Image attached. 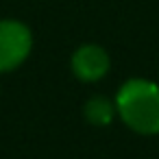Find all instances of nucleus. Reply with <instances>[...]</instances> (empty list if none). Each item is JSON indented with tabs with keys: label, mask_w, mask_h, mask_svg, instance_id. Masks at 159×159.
Returning <instances> with one entry per match:
<instances>
[{
	"label": "nucleus",
	"mask_w": 159,
	"mask_h": 159,
	"mask_svg": "<svg viewBox=\"0 0 159 159\" xmlns=\"http://www.w3.org/2000/svg\"><path fill=\"white\" fill-rule=\"evenodd\" d=\"M116 111L135 133H159V85L146 79L126 81L118 92Z\"/></svg>",
	"instance_id": "1"
},
{
	"label": "nucleus",
	"mask_w": 159,
	"mask_h": 159,
	"mask_svg": "<svg viewBox=\"0 0 159 159\" xmlns=\"http://www.w3.org/2000/svg\"><path fill=\"white\" fill-rule=\"evenodd\" d=\"M85 118L87 122L96 124V126H105L113 120V113H116V107L111 100L102 98V96H96V98H89L85 102Z\"/></svg>",
	"instance_id": "4"
},
{
	"label": "nucleus",
	"mask_w": 159,
	"mask_h": 159,
	"mask_svg": "<svg viewBox=\"0 0 159 159\" xmlns=\"http://www.w3.org/2000/svg\"><path fill=\"white\" fill-rule=\"evenodd\" d=\"M33 37L31 31L16 20L0 22V72L18 68L31 52Z\"/></svg>",
	"instance_id": "2"
},
{
	"label": "nucleus",
	"mask_w": 159,
	"mask_h": 159,
	"mask_svg": "<svg viewBox=\"0 0 159 159\" xmlns=\"http://www.w3.org/2000/svg\"><path fill=\"white\" fill-rule=\"evenodd\" d=\"M107 70H109V55L100 46L85 44L72 55V72L85 83L100 81L107 74Z\"/></svg>",
	"instance_id": "3"
}]
</instances>
